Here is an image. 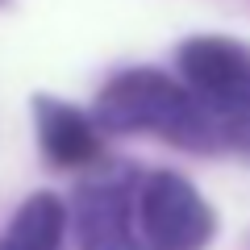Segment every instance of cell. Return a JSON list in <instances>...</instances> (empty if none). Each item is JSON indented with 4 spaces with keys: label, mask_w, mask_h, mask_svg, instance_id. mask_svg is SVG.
I'll use <instances>...</instances> for the list:
<instances>
[{
    "label": "cell",
    "mask_w": 250,
    "mask_h": 250,
    "mask_svg": "<svg viewBox=\"0 0 250 250\" xmlns=\"http://www.w3.org/2000/svg\"><path fill=\"white\" fill-rule=\"evenodd\" d=\"M96 121L113 134L154 129L163 138H175L184 146H213L229 142L242 121H221L208 113L196 96L179 83H171L159 71H125L100 92Z\"/></svg>",
    "instance_id": "1"
},
{
    "label": "cell",
    "mask_w": 250,
    "mask_h": 250,
    "mask_svg": "<svg viewBox=\"0 0 250 250\" xmlns=\"http://www.w3.org/2000/svg\"><path fill=\"white\" fill-rule=\"evenodd\" d=\"M188 92L221 121H250V50L229 38H192L179 50Z\"/></svg>",
    "instance_id": "2"
},
{
    "label": "cell",
    "mask_w": 250,
    "mask_h": 250,
    "mask_svg": "<svg viewBox=\"0 0 250 250\" xmlns=\"http://www.w3.org/2000/svg\"><path fill=\"white\" fill-rule=\"evenodd\" d=\"M142 229L163 250H200L213 238V208L184 175H154L142 188Z\"/></svg>",
    "instance_id": "3"
},
{
    "label": "cell",
    "mask_w": 250,
    "mask_h": 250,
    "mask_svg": "<svg viewBox=\"0 0 250 250\" xmlns=\"http://www.w3.org/2000/svg\"><path fill=\"white\" fill-rule=\"evenodd\" d=\"M75 225L83 250H138L129 205L117 188H83L75 200Z\"/></svg>",
    "instance_id": "4"
},
{
    "label": "cell",
    "mask_w": 250,
    "mask_h": 250,
    "mask_svg": "<svg viewBox=\"0 0 250 250\" xmlns=\"http://www.w3.org/2000/svg\"><path fill=\"white\" fill-rule=\"evenodd\" d=\"M38 134L42 146L59 167H80L96 154V129L83 113L59 104V100H38Z\"/></svg>",
    "instance_id": "5"
},
{
    "label": "cell",
    "mask_w": 250,
    "mask_h": 250,
    "mask_svg": "<svg viewBox=\"0 0 250 250\" xmlns=\"http://www.w3.org/2000/svg\"><path fill=\"white\" fill-rule=\"evenodd\" d=\"M62 229H67V208L50 192H38L13 217V229L0 242V250H59Z\"/></svg>",
    "instance_id": "6"
}]
</instances>
